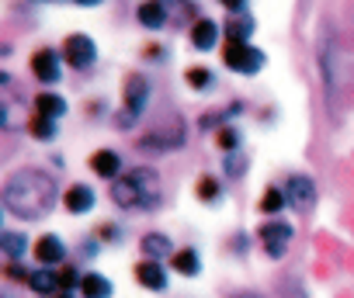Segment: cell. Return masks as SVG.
Returning <instances> with one entry per match:
<instances>
[{
	"label": "cell",
	"mask_w": 354,
	"mask_h": 298,
	"mask_svg": "<svg viewBox=\"0 0 354 298\" xmlns=\"http://www.w3.org/2000/svg\"><path fill=\"white\" fill-rule=\"evenodd\" d=\"M56 198H59V188L53 181V174L39 170V167H21L15 170L4 188H0V201L4 208L25 222H35V219H46L53 208H56Z\"/></svg>",
	"instance_id": "cell-1"
},
{
	"label": "cell",
	"mask_w": 354,
	"mask_h": 298,
	"mask_svg": "<svg viewBox=\"0 0 354 298\" xmlns=\"http://www.w3.org/2000/svg\"><path fill=\"white\" fill-rule=\"evenodd\" d=\"M319 77H323V94H326V108L333 118H340L344 97H347V80H351V66H347V52L337 42V32L330 25H323L319 35Z\"/></svg>",
	"instance_id": "cell-2"
},
{
	"label": "cell",
	"mask_w": 354,
	"mask_h": 298,
	"mask_svg": "<svg viewBox=\"0 0 354 298\" xmlns=\"http://www.w3.org/2000/svg\"><path fill=\"white\" fill-rule=\"evenodd\" d=\"M160 174L153 167H136L125 170V177L115 181L111 188V201L125 212H153L160 205Z\"/></svg>",
	"instance_id": "cell-3"
},
{
	"label": "cell",
	"mask_w": 354,
	"mask_h": 298,
	"mask_svg": "<svg viewBox=\"0 0 354 298\" xmlns=\"http://www.w3.org/2000/svg\"><path fill=\"white\" fill-rule=\"evenodd\" d=\"M149 97H153V83H149V77H142V73H129L125 83H122V108H118V115H115V125H118V128H136V121L146 115Z\"/></svg>",
	"instance_id": "cell-4"
},
{
	"label": "cell",
	"mask_w": 354,
	"mask_h": 298,
	"mask_svg": "<svg viewBox=\"0 0 354 298\" xmlns=\"http://www.w3.org/2000/svg\"><path fill=\"white\" fill-rule=\"evenodd\" d=\"M188 142V128H185V118H170L163 125H156L149 135L139 139V149L142 153H174Z\"/></svg>",
	"instance_id": "cell-5"
},
{
	"label": "cell",
	"mask_w": 354,
	"mask_h": 298,
	"mask_svg": "<svg viewBox=\"0 0 354 298\" xmlns=\"http://www.w3.org/2000/svg\"><path fill=\"white\" fill-rule=\"evenodd\" d=\"M223 63H226L233 73L254 77V73L264 70L268 56H264V49H257V46H250V42H233V39H226V46H223Z\"/></svg>",
	"instance_id": "cell-6"
},
{
	"label": "cell",
	"mask_w": 354,
	"mask_h": 298,
	"mask_svg": "<svg viewBox=\"0 0 354 298\" xmlns=\"http://www.w3.org/2000/svg\"><path fill=\"white\" fill-rule=\"evenodd\" d=\"M292 236H295L292 226L281 222V219H268V222H261V229H257V239H261V246H264V253H268L271 260H281V257L288 253Z\"/></svg>",
	"instance_id": "cell-7"
},
{
	"label": "cell",
	"mask_w": 354,
	"mask_h": 298,
	"mask_svg": "<svg viewBox=\"0 0 354 298\" xmlns=\"http://www.w3.org/2000/svg\"><path fill=\"white\" fill-rule=\"evenodd\" d=\"M63 59L70 63V70H91L94 59H97V46L91 35L84 32H70L63 39Z\"/></svg>",
	"instance_id": "cell-8"
},
{
	"label": "cell",
	"mask_w": 354,
	"mask_h": 298,
	"mask_svg": "<svg viewBox=\"0 0 354 298\" xmlns=\"http://www.w3.org/2000/svg\"><path fill=\"white\" fill-rule=\"evenodd\" d=\"M285 201L295 208V212H313V205H316V181L309 177V174H288V181H285Z\"/></svg>",
	"instance_id": "cell-9"
},
{
	"label": "cell",
	"mask_w": 354,
	"mask_h": 298,
	"mask_svg": "<svg viewBox=\"0 0 354 298\" xmlns=\"http://www.w3.org/2000/svg\"><path fill=\"white\" fill-rule=\"evenodd\" d=\"M32 73L42 80V83H56L59 77H63V66H59V56H56V49H35V56H32Z\"/></svg>",
	"instance_id": "cell-10"
},
{
	"label": "cell",
	"mask_w": 354,
	"mask_h": 298,
	"mask_svg": "<svg viewBox=\"0 0 354 298\" xmlns=\"http://www.w3.org/2000/svg\"><path fill=\"white\" fill-rule=\"evenodd\" d=\"M136 281H139L146 291H167V284H170L163 264H160V260H146V257L136 264Z\"/></svg>",
	"instance_id": "cell-11"
},
{
	"label": "cell",
	"mask_w": 354,
	"mask_h": 298,
	"mask_svg": "<svg viewBox=\"0 0 354 298\" xmlns=\"http://www.w3.org/2000/svg\"><path fill=\"white\" fill-rule=\"evenodd\" d=\"M91 170L104 181H118L122 177V157L115 149H94L91 153Z\"/></svg>",
	"instance_id": "cell-12"
},
{
	"label": "cell",
	"mask_w": 354,
	"mask_h": 298,
	"mask_svg": "<svg viewBox=\"0 0 354 298\" xmlns=\"http://www.w3.org/2000/svg\"><path fill=\"white\" fill-rule=\"evenodd\" d=\"M63 205H66V212H70V215H87V212L97 205L94 188H87V184H70V188H66V195H63Z\"/></svg>",
	"instance_id": "cell-13"
},
{
	"label": "cell",
	"mask_w": 354,
	"mask_h": 298,
	"mask_svg": "<svg viewBox=\"0 0 354 298\" xmlns=\"http://www.w3.org/2000/svg\"><path fill=\"white\" fill-rule=\"evenodd\" d=\"M35 260H39L42 267L63 264V260H66V243H63L56 232H46V236L35 243Z\"/></svg>",
	"instance_id": "cell-14"
},
{
	"label": "cell",
	"mask_w": 354,
	"mask_h": 298,
	"mask_svg": "<svg viewBox=\"0 0 354 298\" xmlns=\"http://www.w3.org/2000/svg\"><path fill=\"white\" fill-rule=\"evenodd\" d=\"M192 46H195L198 52L216 49V46H219V25H216L212 18H198V21L192 25Z\"/></svg>",
	"instance_id": "cell-15"
},
{
	"label": "cell",
	"mask_w": 354,
	"mask_h": 298,
	"mask_svg": "<svg viewBox=\"0 0 354 298\" xmlns=\"http://www.w3.org/2000/svg\"><path fill=\"white\" fill-rule=\"evenodd\" d=\"M174 270L181 274V277H198L202 274V257L195 246H181V250H174Z\"/></svg>",
	"instance_id": "cell-16"
},
{
	"label": "cell",
	"mask_w": 354,
	"mask_h": 298,
	"mask_svg": "<svg viewBox=\"0 0 354 298\" xmlns=\"http://www.w3.org/2000/svg\"><path fill=\"white\" fill-rule=\"evenodd\" d=\"M136 18L142 28H163L167 25V4L163 0H142L136 8Z\"/></svg>",
	"instance_id": "cell-17"
},
{
	"label": "cell",
	"mask_w": 354,
	"mask_h": 298,
	"mask_svg": "<svg viewBox=\"0 0 354 298\" xmlns=\"http://www.w3.org/2000/svg\"><path fill=\"white\" fill-rule=\"evenodd\" d=\"M28 288H32L39 298L59 295V291H63V288H59V270H32V274H28Z\"/></svg>",
	"instance_id": "cell-18"
},
{
	"label": "cell",
	"mask_w": 354,
	"mask_h": 298,
	"mask_svg": "<svg viewBox=\"0 0 354 298\" xmlns=\"http://www.w3.org/2000/svg\"><path fill=\"white\" fill-rule=\"evenodd\" d=\"M240 111H243V101H233V104H226L223 111H205V115L198 118V128H202V132H219V128H223L230 118H236Z\"/></svg>",
	"instance_id": "cell-19"
},
{
	"label": "cell",
	"mask_w": 354,
	"mask_h": 298,
	"mask_svg": "<svg viewBox=\"0 0 354 298\" xmlns=\"http://www.w3.org/2000/svg\"><path fill=\"white\" fill-rule=\"evenodd\" d=\"M139 250H142V257H146V260L174 257V246H170V239H167L163 232H146V236H142V243H139Z\"/></svg>",
	"instance_id": "cell-20"
},
{
	"label": "cell",
	"mask_w": 354,
	"mask_h": 298,
	"mask_svg": "<svg viewBox=\"0 0 354 298\" xmlns=\"http://www.w3.org/2000/svg\"><path fill=\"white\" fill-rule=\"evenodd\" d=\"M80 295H84V298H111V295H115V284H111L104 274L91 270V274H84V281H80Z\"/></svg>",
	"instance_id": "cell-21"
},
{
	"label": "cell",
	"mask_w": 354,
	"mask_h": 298,
	"mask_svg": "<svg viewBox=\"0 0 354 298\" xmlns=\"http://www.w3.org/2000/svg\"><path fill=\"white\" fill-rule=\"evenodd\" d=\"M223 32H226V39H233V42H250V35H254V18H250V14H230V21L223 25Z\"/></svg>",
	"instance_id": "cell-22"
},
{
	"label": "cell",
	"mask_w": 354,
	"mask_h": 298,
	"mask_svg": "<svg viewBox=\"0 0 354 298\" xmlns=\"http://www.w3.org/2000/svg\"><path fill=\"white\" fill-rule=\"evenodd\" d=\"M35 111L46 115V118H59V115H66V101L59 94H53V90H42L35 97Z\"/></svg>",
	"instance_id": "cell-23"
},
{
	"label": "cell",
	"mask_w": 354,
	"mask_h": 298,
	"mask_svg": "<svg viewBox=\"0 0 354 298\" xmlns=\"http://www.w3.org/2000/svg\"><path fill=\"white\" fill-rule=\"evenodd\" d=\"M195 195H198V201L216 205V201H223V184H219L212 174H202V177H198V184H195Z\"/></svg>",
	"instance_id": "cell-24"
},
{
	"label": "cell",
	"mask_w": 354,
	"mask_h": 298,
	"mask_svg": "<svg viewBox=\"0 0 354 298\" xmlns=\"http://www.w3.org/2000/svg\"><path fill=\"white\" fill-rule=\"evenodd\" d=\"M28 250V236L25 232H0V253H8V257H21Z\"/></svg>",
	"instance_id": "cell-25"
},
{
	"label": "cell",
	"mask_w": 354,
	"mask_h": 298,
	"mask_svg": "<svg viewBox=\"0 0 354 298\" xmlns=\"http://www.w3.org/2000/svg\"><path fill=\"white\" fill-rule=\"evenodd\" d=\"M216 146L226 149V153H236V149L243 146V132H240L236 125H223V128L216 132Z\"/></svg>",
	"instance_id": "cell-26"
},
{
	"label": "cell",
	"mask_w": 354,
	"mask_h": 298,
	"mask_svg": "<svg viewBox=\"0 0 354 298\" xmlns=\"http://www.w3.org/2000/svg\"><path fill=\"white\" fill-rule=\"evenodd\" d=\"M185 80H188V87H192V90H209V87L216 83V73H212L209 66H188Z\"/></svg>",
	"instance_id": "cell-27"
},
{
	"label": "cell",
	"mask_w": 354,
	"mask_h": 298,
	"mask_svg": "<svg viewBox=\"0 0 354 298\" xmlns=\"http://www.w3.org/2000/svg\"><path fill=\"white\" fill-rule=\"evenodd\" d=\"M285 205H288V201H285V188H268L264 198H261V212H264V215H278Z\"/></svg>",
	"instance_id": "cell-28"
},
{
	"label": "cell",
	"mask_w": 354,
	"mask_h": 298,
	"mask_svg": "<svg viewBox=\"0 0 354 298\" xmlns=\"http://www.w3.org/2000/svg\"><path fill=\"white\" fill-rule=\"evenodd\" d=\"M28 128H32V135H35V139H42V142H53V139H56V118L35 115Z\"/></svg>",
	"instance_id": "cell-29"
},
{
	"label": "cell",
	"mask_w": 354,
	"mask_h": 298,
	"mask_svg": "<svg viewBox=\"0 0 354 298\" xmlns=\"http://www.w3.org/2000/svg\"><path fill=\"white\" fill-rule=\"evenodd\" d=\"M80 281H84V274H80L77 267H63V270H59V288H63V291H73V288L80 291Z\"/></svg>",
	"instance_id": "cell-30"
},
{
	"label": "cell",
	"mask_w": 354,
	"mask_h": 298,
	"mask_svg": "<svg viewBox=\"0 0 354 298\" xmlns=\"http://www.w3.org/2000/svg\"><path fill=\"white\" fill-rule=\"evenodd\" d=\"M281 298H309L295 277H281Z\"/></svg>",
	"instance_id": "cell-31"
},
{
	"label": "cell",
	"mask_w": 354,
	"mask_h": 298,
	"mask_svg": "<svg viewBox=\"0 0 354 298\" xmlns=\"http://www.w3.org/2000/svg\"><path fill=\"white\" fill-rule=\"evenodd\" d=\"M97 239H108V243H118V239H122V229L108 222V226H101V229H97Z\"/></svg>",
	"instance_id": "cell-32"
},
{
	"label": "cell",
	"mask_w": 354,
	"mask_h": 298,
	"mask_svg": "<svg viewBox=\"0 0 354 298\" xmlns=\"http://www.w3.org/2000/svg\"><path fill=\"white\" fill-rule=\"evenodd\" d=\"M4 274H8L11 281H25V284H28V274H32V270H25V267L15 260V264H8V270H4Z\"/></svg>",
	"instance_id": "cell-33"
},
{
	"label": "cell",
	"mask_w": 354,
	"mask_h": 298,
	"mask_svg": "<svg viewBox=\"0 0 354 298\" xmlns=\"http://www.w3.org/2000/svg\"><path fill=\"white\" fill-rule=\"evenodd\" d=\"M243 170H247V163H243L236 153H230V157H226V174H233V177H236V174H243Z\"/></svg>",
	"instance_id": "cell-34"
},
{
	"label": "cell",
	"mask_w": 354,
	"mask_h": 298,
	"mask_svg": "<svg viewBox=\"0 0 354 298\" xmlns=\"http://www.w3.org/2000/svg\"><path fill=\"white\" fill-rule=\"evenodd\" d=\"M223 8H230V14H243V8H247V0H219Z\"/></svg>",
	"instance_id": "cell-35"
},
{
	"label": "cell",
	"mask_w": 354,
	"mask_h": 298,
	"mask_svg": "<svg viewBox=\"0 0 354 298\" xmlns=\"http://www.w3.org/2000/svg\"><path fill=\"white\" fill-rule=\"evenodd\" d=\"M146 56H149V59H153V56L163 59V46H146Z\"/></svg>",
	"instance_id": "cell-36"
},
{
	"label": "cell",
	"mask_w": 354,
	"mask_h": 298,
	"mask_svg": "<svg viewBox=\"0 0 354 298\" xmlns=\"http://www.w3.org/2000/svg\"><path fill=\"white\" fill-rule=\"evenodd\" d=\"M73 4H80V8H97V4H104V0H73Z\"/></svg>",
	"instance_id": "cell-37"
},
{
	"label": "cell",
	"mask_w": 354,
	"mask_h": 298,
	"mask_svg": "<svg viewBox=\"0 0 354 298\" xmlns=\"http://www.w3.org/2000/svg\"><path fill=\"white\" fill-rule=\"evenodd\" d=\"M233 298H261V295H254V291H240V295H233Z\"/></svg>",
	"instance_id": "cell-38"
},
{
	"label": "cell",
	"mask_w": 354,
	"mask_h": 298,
	"mask_svg": "<svg viewBox=\"0 0 354 298\" xmlns=\"http://www.w3.org/2000/svg\"><path fill=\"white\" fill-rule=\"evenodd\" d=\"M11 80V73H4V70H0V83H8Z\"/></svg>",
	"instance_id": "cell-39"
},
{
	"label": "cell",
	"mask_w": 354,
	"mask_h": 298,
	"mask_svg": "<svg viewBox=\"0 0 354 298\" xmlns=\"http://www.w3.org/2000/svg\"><path fill=\"white\" fill-rule=\"evenodd\" d=\"M4 115H8V111H4V104H0V121H4Z\"/></svg>",
	"instance_id": "cell-40"
},
{
	"label": "cell",
	"mask_w": 354,
	"mask_h": 298,
	"mask_svg": "<svg viewBox=\"0 0 354 298\" xmlns=\"http://www.w3.org/2000/svg\"><path fill=\"white\" fill-rule=\"evenodd\" d=\"M0 222H4V212H0Z\"/></svg>",
	"instance_id": "cell-41"
},
{
	"label": "cell",
	"mask_w": 354,
	"mask_h": 298,
	"mask_svg": "<svg viewBox=\"0 0 354 298\" xmlns=\"http://www.w3.org/2000/svg\"><path fill=\"white\" fill-rule=\"evenodd\" d=\"M0 52H4V49H0Z\"/></svg>",
	"instance_id": "cell-42"
}]
</instances>
